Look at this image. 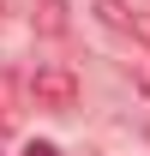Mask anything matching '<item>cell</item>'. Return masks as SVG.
Listing matches in <instances>:
<instances>
[{"label":"cell","mask_w":150,"mask_h":156,"mask_svg":"<svg viewBox=\"0 0 150 156\" xmlns=\"http://www.w3.org/2000/svg\"><path fill=\"white\" fill-rule=\"evenodd\" d=\"M24 156H60V150H54V144H48V138H36V144H30V150H24Z\"/></svg>","instance_id":"cell-5"},{"label":"cell","mask_w":150,"mask_h":156,"mask_svg":"<svg viewBox=\"0 0 150 156\" xmlns=\"http://www.w3.org/2000/svg\"><path fill=\"white\" fill-rule=\"evenodd\" d=\"M36 30H42V36H60V30H66V0H42Z\"/></svg>","instance_id":"cell-3"},{"label":"cell","mask_w":150,"mask_h":156,"mask_svg":"<svg viewBox=\"0 0 150 156\" xmlns=\"http://www.w3.org/2000/svg\"><path fill=\"white\" fill-rule=\"evenodd\" d=\"M30 102H36V108H48V114H66V108L78 102V78H72V66L42 60L36 72H30Z\"/></svg>","instance_id":"cell-1"},{"label":"cell","mask_w":150,"mask_h":156,"mask_svg":"<svg viewBox=\"0 0 150 156\" xmlns=\"http://www.w3.org/2000/svg\"><path fill=\"white\" fill-rule=\"evenodd\" d=\"M12 126V108H6V78H0V132Z\"/></svg>","instance_id":"cell-4"},{"label":"cell","mask_w":150,"mask_h":156,"mask_svg":"<svg viewBox=\"0 0 150 156\" xmlns=\"http://www.w3.org/2000/svg\"><path fill=\"white\" fill-rule=\"evenodd\" d=\"M90 12L108 30H120L126 42H138V48H150V12H138L132 0H90Z\"/></svg>","instance_id":"cell-2"}]
</instances>
